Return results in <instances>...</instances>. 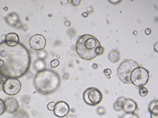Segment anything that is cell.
Here are the masks:
<instances>
[{
	"label": "cell",
	"instance_id": "cell-1",
	"mask_svg": "<svg viewBox=\"0 0 158 118\" xmlns=\"http://www.w3.org/2000/svg\"><path fill=\"white\" fill-rule=\"evenodd\" d=\"M31 63L30 52L23 44L10 47L4 41L0 42V75L19 79L27 73Z\"/></svg>",
	"mask_w": 158,
	"mask_h": 118
},
{
	"label": "cell",
	"instance_id": "cell-2",
	"mask_svg": "<svg viewBox=\"0 0 158 118\" xmlns=\"http://www.w3.org/2000/svg\"><path fill=\"white\" fill-rule=\"evenodd\" d=\"M61 78L59 73L52 69L38 71L34 77V86L39 93L42 95H52L59 89Z\"/></svg>",
	"mask_w": 158,
	"mask_h": 118
},
{
	"label": "cell",
	"instance_id": "cell-3",
	"mask_svg": "<svg viewBox=\"0 0 158 118\" xmlns=\"http://www.w3.org/2000/svg\"><path fill=\"white\" fill-rule=\"evenodd\" d=\"M104 49L98 38L90 34L80 36L76 43V52L83 60H93L101 55Z\"/></svg>",
	"mask_w": 158,
	"mask_h": 118
},
{
	"label": "cell",
	"instance_id": "cell-4",
	"mask_svg": "<svg viewBox=\"0 0 158 118\" xmlns=\"http://www.w3.org/2000/svg\"><path fill=\"white\" fill-rule=\"evenodd\" d=\"M139 66V65L138 62L133 60H130V59L122 62L117 69V75L118 79L124 84H131V72Z\"/></svg>",
	"mask_w": 158,
	"mask_h": 118
},
{
	"label": "cell",
	"instance_id": "cell-5",
	"mask_svg": "<svg viewBox=\"0 0 158 118\" xmlns=\"http://www.w3.org/2000/svg\"><path fill=\"white\" fill-rule=\"evenodd\" d=\"M150 72L143 67H137L130 74V83L137 87H143L149 81Z\"/></svg>",
	"mask_w": 158,
	"mask_h": 118
},
{
	"label": "cell",
	"instance_id": "cell-6",
	"mask_svg": "<svg viewBox=\"0 0 158 118\" xmlns=\"http://www.w3.org/2000/svg\"><path fill=\"white\" fill-rule=\"evenodd\" d=\"M103 98L102 93L95 87L87 88L83 94V99L85 104L89 106H97L101 102Z\"/></svg>",
	"mask_w": 158,
	"mask_h": 118
},
{
	"label": "cell",
	"instance_id": "cell-7",
	"mask_svg": "<svg viewBox=\"0 0 158 118\" xmlns=\"http://www.w3.org/2000/svg\"><path fill=\"white\" fill-rule=\"evenodd\" d=\"M21 89V83L18 79L8 78L2 84V90L9 96H15L18 94Z\"/></svg>",
	"mask_w": 158,
	"mask_h": 118
},
{
	"label": "cell",
	"instance_id": "cell-8",
	"mask_svg": "<svg viewBox=\"0 0 158 118\" xmlns=\"http://www.w3.org/2000/svg\"><path fill=\"white\" fill-rule=\"evenodd\" d=\"M29 44L33 50L42 51L46 46V39L41 34H34L30 38Z\"/></svg>",
	"mask_w": 158,
	"mask_h": 118
},
{
	"label": "cell",
	"instance_id": "cell-9",
	"mask_svg": "<svg viewBox=\"0 0 158 118\" xmlns=\"http://www.w3.org/2000/svg\"><path fill=\"white\" fill-rule=\"evenodd\" d=\"M70 111V107L69 104L65 101H59L56 104L54 109L55 116L58 117H65L69 114Z\"/></svg>",
	"mask_w": 158,
	"mask_h": 118
},
{
	"label": "cell",
	"instance_id": "cell-10",
	"mask_svg": "<svg viewBox=\"0 0 158 118\" xmlns=\"http://www.w3.org/2000/svg\"><path fill=\"white\" fill-rule=\"evenodd\" d=\"M4 104H5L6 111L10 114H14L16 112L18 111L19 107H20L18 100L14 97L6 98L4 100Z\"/></svg>",
	"mask_w": 158,
	"mask_h": 118
},
{
	"label": "cell",
	"instance_id": "cell-11",
	"mask_svg": "<svg viewBox=\"0 0 158 118\" xmlns=\"http://www.w3.org/2000/svg\"><path fill=\"white\" fill-rule=\"evenodd\" d=\"M138 110V104L132 99H124L122 101V110L125 113H135Z\"/></svg>",
	"mask_w": 158,
	"mask_h": 118
},
{
	"label": "cell",
	"instance_id": "cell-12",
	"mask_svg": "<svg viewBox=\"0 0 158 118\" xmlns=\"http://www.w3.org/2000/svg\"><path fill=\"white\" fill-rule=\"evenodd\" d=\"M4 42L10 47H14L20 43V37L16 33H9L5 36Z\"/></svg>",
	"mask_w": 158,
	"mask_h": 118
},
{
	"label": "cell",
	"instance_id": "cell-13",
	"mask_svg": "<svg viewBox=\"0 0 158 118\" xmlns=\"http://www.w3.org/2000/svg\"><path fill=\"white\" fill-rule=\"evenodd\" d=\"M108 59H109L111 63H117L120 60V53L116 50L112 51L108 55Z\"/></svg>",
	"mask_w": 158,
	"mask_h": 118
},
{
	"label": "cell",
	"instance_id": "cell-14",
	"mask_svg": "<svg viewBox=\"0 0 158 118\" xmlns=\"http://www.w3.org/2000/svg\"><path fill=\"white\" fill-rule=\"evenodd\" d=\"M34 69L36 70L37 72H38V71H42V70L45 69L46 64H45V62H44V60L38 59V60L35 61V62L34 63Z\"/></svg>",
	"mask_w": 158,
	"mask_h": 118
},
{
	"label": "cell",
	"instance_id": "cell-15",
	"mask_svg": "<svg viewBox=\"0 0 158 118\" xmlns=\"http://www.w3.org/2000/svg\"><path fill=\"white\" fill-rule=\"evenodd\" d=\"M13 118H30V116L28 114V113H27L26 111L20 110V111L16 112L13 114Z\"/></svg>",
	"mask_w": 158,
	"mask_h": 118
},
{
	"label": "cell",
	"instance_id": "cell-16",
	"mask_svg": "<svg viewBox=\"0 0 158 118\" xmlns=\"http://www.w3.org/2000/svg\"><path fill=\"white\" fill-rule=\"evenodd\" d=\"M123 100H124V98H122V100H118L114 104L113 107H114V110H115V111L120 112L122 110V101H123Z\"/></svg>",
	"mask_w": 158,
	"mask_h": 118
},
{
	"label": "cell",
	"instance_id": "cell-17",
	"mask_svg": "<svg viewBox=\"0 0 158 118\" xmlns=\"http://www.w3.org/2000/svg\"><path fill=\"white\" fill-rule=\"evenodd\" d=\"M150 117L151 118H158V105L153 107L150 112Z\"/></svg>",
	"mask_w": 158,
	"mask_h": 118
},
{
	"label": "cell",
	"instance_id": "cell-18",
	"mask_svg": "<svg viewBox=\"0 0 158 118\" xmlns=\"http://www.w3.org/2000/svg\"><path fill=\"white\" fill-rule=\"evenodd\" d=\"M122 118H139L135 113H125L122 116Z\"/></svg>",
	"mask_w": 158,
	"mask_h": 118
},
{
	"label": "cell",
	"instance_id": "cell-19",
	"mask_svg": "<svg viewBox=\"0 0 158 118\" xmlns=\"http://www.w3.org/2000/svg\"><path fill=\"white\" fill-rule=\"evenodd\" d=\"M139 94L140 95V96L144 97L146 96H147V94H148V90H147V88L141 87L139 89Z\"/></svg>",
	"mask_w": 158,
	"mask_h": 118
},
{
	"label": "cell",
	"instance_id": "cell-20",
	"mask_svg": "<svg viewBox=\"0 0 158 118\" xmlns=\"http://www.w3.org/2000/svg\"><path fill=\"white\" fill-rule=\"evenodd\" d=\"M6 112L5 104H4V100L0 99V115H2Z\"/></svg>",
	"mask_w": 158,
	"mask_h": 118
},
{
	"label": "cell",
	"instance_id": "cell-21",
	"mask_svg": "<svg viewBox=\"0 0 158 118\" xmlns=\"http://www.w3.org/2000/svg\"><path fill=\"white\" fill-rule=\"evenodd\" d=\"M38 55L39 59H41V60H44V58L47 57V52L44 51H39L38 53Z\"/></svg>",
	"mask_w": 158,
	"mask_h": 118
},
{
	"label": "cell",
	"instance_id": "cell-22",
	"mask_svg": "<svg viewBox=\"0 0 158 118\" xmlns=\"http://www.w3.org/2000/svg\"><path fill=\"white\" fill-rule=\"evenodd\" d=\"M156 105H158V101H157V100H154L151 101V102L150 103V104H149V108H148L149 112L151 111L152 109H153L154 107H156Z\"/></svg>",
	"mask_w": 158,
	"mask_h": 118
},
{
	"label": "cell",
	"instance_id": "cell-23",
	"mask_svg": "<svg viewBox=\"0 0 158 118\" xmlns=\"http://www.w3.org/2000/svg\"><path fill=\"white\" fill-rule=\"evenodd\" d=\"M50 65L52 68H56V67H58L59 65V61L58 60V59H56H56H53V60L51 62Z\"/></svg>",
	"mask_w": 158,
	"mask_h": 118
},
{
	"label": "cell",
	"instance_id": "cell-24",
	"mask_svg": "<svg viewBox=\"0 0 158 118\" xmlns=\"http://www.w3.org/2000/svg\"><path fill=\"white\" fill-rule=\"evenodd\" d=\"M55 106H56V103H55V102L48 103V105H47L48 110H50V111H54Z\"/></svg>",
	"mask_w": 158,
	"mask_h": 118
},
{
	"label": "cell",
	"instance_id": "cell-25",
	"mask_svg": "<svg viewBox=\"0 0 158 118\" xmlns=\"http://www.w3.org/2000/svg\"><path fill=\"white\" fill-rule=\"evenodd\" d=\"M103 72H104V74L105 75H110L111 73V70L110 69V68H105Z\"/></svg>",
	"mask_w": 158,
	"mask_h": 118
},
{
	"label": "cell",
	"instance_id": "cell-26",
	"mask_svg": "<svg viewBox=\"0 0 158 118\" xmlns=\"http://www.w3.org/2000/svg\"><path fill=\"white\" fill-rule=\"evenodd\" d=\"M72 3L73 4L74 6H79L80 3H81V1H80V0H77V1H72Z\"/></svg>",
	"mask_w": 158,
	"mask_h": 118
},
{
	"label": "cell",
	"instance_id": "cell-27",
	"mask_svg": "<svg viewBox=\"0 0 158 118\" xmlns=\"http://www.w3.org/2000/svg\"><path fill=\"white\" fill-rule=\"evenodd\" d=\"M64 25H65V26H67V27H69L70 26H71V23H70L69 21H65L64 22Z\"/></svg>",
	"mask_w": 158,
	"mask_h": 118
},
{
	"label": "cell",
	"instance_id": "cell-28",
	"mask_svg": "<svg viewBox=\"0 0 158 118\" xmlns=\"http://www.w3.org/2000/svg\"><path fill=\"white\" fill-rule=\"evenodd\" d=\"M145 33H146V34L149 35V34H151V30H150V28H147V29L145 30Z\"/></svg>",
	"mask_w": 158,
	"mask_h": 118
},
{
	"label": "cell",
	"instance_id": "cell-29",
	"mask_svg": "<svg viewBox=\"0 0 158 118\" xmlns=\"http://www.w3.org/2000/svg\"><path fill=\"white\" fill-rule=\"evenodd\" d=\"M65 118H77V116H76V115L70 114V115H68V116H66V117Z\"/></svg>",
	"mask_w": 158,
	"mask_h": 118
},
{
	"label": "cell",
	"instance_id": "cell-30",
	"mask_svg": "<svg viewBox=\"0 0 158 118\" xmlns=\"http://www.w3.org/2000/svg\"><path fill=\"white\" fill-rule=\"evenodd\" d=\"M157 44H158V42H156V44H155L154 48H155V51H156V52L158 51V50H157Z\"/></svg>",
	"mask_w": 158,
	"mask_h": 118
},
{
	"label": "cell",
	"instance_id": "cell-31",
	"mask_svg": "<svg viewBox=\"0 0 158 118\" xmlns=\"http://www.w3.org/2000/svg\"><path fill=\"white\" fill-rule=\"evenodd\" d=\"M120 2V1H116V2H111V1H110V2H111V3H118V2Z\"/></svg>",
	"mask_w": 158,
	"mask_h": 118
},
{
	"label": "cell",
	"instance_id": "cell-32",
	"mask_svg": "<svg viewBox=\"0 0 158 118\" xmlns=\"http://www.w3.org/2000/svg\"><path fill=\"white\" fill-rule=\"evenodd\" d=\"M2 83H0V90H2Z\"/></svg>",
	"mask_w": 158,
	"mask_h": 118
}]
</instances>
